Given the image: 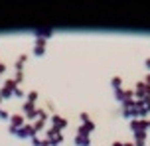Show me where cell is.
<instances>
[{
    "label": "cell",
    "mask_w": 150,
    "mask_h": 146,
    "mask_svg": "<svg viewBox=\"0 0 150 146\" xmlns=\"http://www.w3.org/2000/svg\"><path fill=\"white\" fill-rule=\"evenodd\" d=\"M53 123H55V126H65V121H61L59 116H53Z\"/></svg>",
    "instance_id": "obj_1"
}]
</instances>
